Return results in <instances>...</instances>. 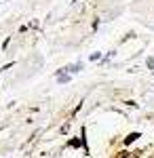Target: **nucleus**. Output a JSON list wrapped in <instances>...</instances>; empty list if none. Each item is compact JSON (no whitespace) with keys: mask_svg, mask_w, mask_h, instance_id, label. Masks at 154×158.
Returning <instances> with one entry per match:
<instances>
[{"mask_svg":"<svg viewBox=\"0 0 154 158\" xmlns=\"http://www.w3.org/2000/svg\"><path fill=\"white\" fill-rule=\"evenodd\" d=\"M148 68H150V70H154V59H152V57L148 59Z\"/></svg>","mask_w":154,"mask_h":158,"instance_id":"4","label":"nucleus"},{"mask_svg":"<svg viewBox=\"0 0 154 158\" xmlns=\"http://www.w3.org/2000/svg\"><path fill=\"white\" fill-rule=\"evenodd\" d=\"M70 146H72V148H78V146H80V141H78V139H72Z\"/></svg>","mask_w":154,"mask_h":158,"instance_id":"3","label":"nucleus"},{"mask_svg":"<svg viewBox=\"0 0 154 158\" xmlns=\"http://www.w3.org/2000/svg\"><path fill=\"white\" fill-rule=\"evenodd\" d=\"M68 131H70V122H68V124H63V127H61V133H63V135L68 133Z\"/></svg>","mask_w":154,"mask_h":158,"instance_id":"2","label":"nucleus"},{"mask_svg":"<svg viewBox=\"0 0 154 158\" xmlns=\"http://www.w3.org/2000/svg\"><path fill=\"white\" fill-rule=\"evenodd\" d=\"M137 137H139V133H131V135H127V139H125V143L129 146V143H133V141H135Z\"/></svg>","mask_w":154,"mask_h":158,"instance_id":"1","label":"nucleus"}]
</instances>
